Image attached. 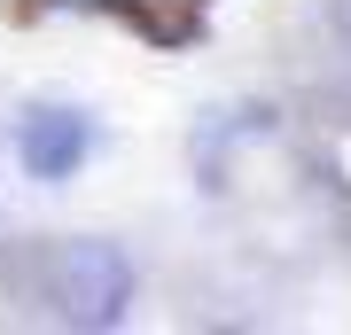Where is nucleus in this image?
I'll use <instances>...</instances> for the list:
<instances>
[{
	"mask_svg": "<svg viewBox=\"0 0 351 335\" xmlns=\"http://www.w3.org/2000/svg\"><path fill=\"white\" fill-rule=\"evenodd\" d=\"M133 304V265L117 242H63L47 258V312L71 327H117Z\"/></svg>",
	"mask_w": 351,
	"mask_h": 335,
	"instance_id": "f257e3e1",
	"label": "nucleus"
},
{
	"mask_svg": "<svg viewBox=\"0 0 351 335\" xmlns=\"http://www.w3.org/2000/svg\"><path fill=\"white\" fill-rule=\"evenodd\" d=\"M86 149H94V125L78 110H55V101L24 110V125H16V156H24L32 179H71L86 164Z\"/></svg>",
	"mask_w": 351,
	"mask_h": 335,
	"instance_id": "f03ea898",
	"label": "nucleus"
}]
</instances>
